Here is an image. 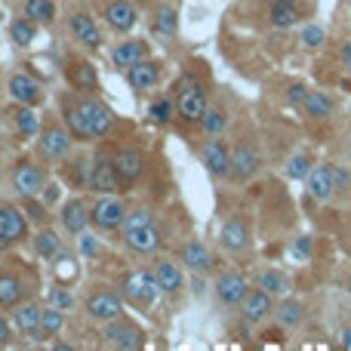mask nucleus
Instances as JSON below:
<instances>
[{
	"instance_id": "obj_1",
	"label": "nucleus",
	"mask_w": 351,
	"mask_h": 351,
	"mask_svg": "<svg viewBox=\"0 0 351 351\" xmlns=\"http://www.w3.org/2000/svg\"><path fill=\"white\" fill-rule=\"evenodd\" d=\"M173 105H176V117L185 123H197L200 114L206 111V90L204 80L194 71H185L173 86Z\"/></svg>"
},
{
	"instance_id": "obj_2",
	"label": "nucleus",
	"mask_w": 351,
	"mask_h": 351,
	"mask_svg": "<svg viewBox=\"0 0 351 351\" xmlns=\"http://www.w3.org/2000/svg\"><path fill=\"white\" fill-rule=\"evenodd\" d=\"M158 280H154V271H148V268H136V271L123 274L121 280V296L123 302H130L133 308H152L154 299H158Z\"/></svg>"
},
{
	"instance_id": "obj_3",
	"label": "nucleus",
	"mask_w": 351,
	"mask_h": 351,
	"mask_svg": "<svg viewBox=\"0 0 351 351\" xmlns=\"http://www.w3.org/2000/svg\"><path fill=\"white\" fill-rule=\"evenodd\" d=\"M262 170V152L253 139H237L234 148H228V176L234 182H250Z\"/></svg>"
},
{
	"instance_id": "obj_4",
	"label": "nucleus",
	"mask_w": 351,
	"mask_h": 351,
	"mask_svg": "<svg viewBox=\"0 0 351 351\" xmlns=\"http://www.w3.org/2000/svg\"><path fill=\"white\" fill-rule=\"evenodd\" d=\"M71 142H74V136L68 133V127H62L59 121H53V117H49L47 123H40L37 145H40V154L47 160H53V164H62V160L68 158V152H71Z\"/></svg>"
},
{
	"instance_id": "obj_5",
	"label": "nucleus",
	"mask_w": 351,
	"mask_h": 351,
	"mask_svg": "<svg viewBox=\"0 0 351 351\" xmlns=\"http://www.w3.org/2000/svg\"><path fill=\"white\" fill-rule=\"evenodd\" d=\"M102 342L111 348H123V351H136L145 346V330L136 327L127 317H114V321H105L102 327Z\"/></svg>"
},
{
	"instance_id": "obj_6",
	"label": "nucleus",
	"mask_w": 351,
	"mask_h": 351,
	"mask_svg": "<svg viewBox=\"0 0 351 351\" xmlns=\"http://www.w3.org/2000/svg\"><path fill=\"white\" fill-rule=\"evenodd\" d=\"M123 216H127V206L114 194H99V200L90 206V225L99 231H117L123 225Z\"/></svg>"
},
{
	"instance_id": "obj_7",
	"label": "nucleus",
	"mask_w": 351,
	"mask_h": 351,
	"mask_svg": "<svg viewBox=\"0 0 351 351\" xmlns=\"http://www.w3.org/2000/svg\"><path fill=\"white\" fill-rule=\"evenodd\" d=\"M86 188L96 194H117L123 191L121 179H117V170H114V160L108 158V154H96L93 158V167H90V182H86Z\"/></svg>"
},
{
	"instance_id": "obj_8",
	"label": "nucleus",
	"mask_w": 351,
	"mask_h": 351,
	"mask_svg": "<svg viewBox=\"0 0 351 351\" xmlns=\"http://www.w3.org/2000/svg\"><path fill=\"white\" fill-rule=\"evenodd\" d=\"M25 237H28V219H25L22 206L0 204V250L12 247Z\"/></svg>"
},
{
	"instance_id": "obj_9",
	"label": "nucleus",
	"mask_w": 351,
	"mask_h": 351,
	"mask_svg": "<svg viewBox=\"0 0 351 351\" xmlns=\"http://www.w3.org/2000/svg\"><path fill=\"white\" fill-rule=\"evenodd\" d=\"M160 74H164V65H160L158 59H152V56H145V59L133 62V65L127 68V84L133 86L136 93H148L160 84Z\"/></svg>"
},
{
	"instance_id": "obj_10",
	"label": "nucleus",
	"mask_w": 351,
	"mask_h": 351,
	"mask_svg": "<svg viewBox=\"0 0 351 351\" xmlns=\"http://www.w3.org/2000/svg\"><path fill=\"white\" fill-rule=\"evenodd\" d=\"M241 317L247 324H262V321H268L271 317V311H274V296L271 293H265L262 287H256V290H247V296L241 299Z\"/></svg>"
},
{
	"instance_id": "obj_11",
	"label": "nucleus",
	"mask_w": 351,
	"mask_h": 351,
	"mask_svg": "<svg viewBox=\"0 0 351 351\" xmlns=\"http://www.w3.org/2000/svg\"><path fill=\"white\" fill-rule=\"evenodd\" d=\"M43 185H47V173L31 160H22L12 170V188L19 191V197H37L43 191Z\"/></svg>"
},
{
	"instance_id": "obj_12",
	"label": "nucleus",
	"mask_w": 351,
	"mask_h": 351,
	"mask_svg": "<svg viewBox=\"0 0 351 351\" xmlns=\"http://www.w3.org/2000/svg\"><path fill=\"white\" fill-rule=\"evenodd\" d=\"M200 164L206 167L213 179H228V145L219 136H210L200 145Z\"/></svg>"
},
{
	"instance_id": "obj_13",
	"label": "nucleus",
	"mask_w": 351,
	"mask_h": 351,
	"mask_svg": "<svg viewBox=\"0 0 351 351\" xmlns=\"http://www.w3.org/2000/svg\"><path fill=\"white\" fill-rule=\"evenodd\" d=\"M86 315L102 324L114 321V317L123 315V296H117V293H111V290H96L86 299Z\"/></svg>"
},
{
	"instance_id": "obj_14",
	"label": "nucleus",
	"mask_w": 351,
	"mask_h": 351,
	"mask_svg": "<svg viewBox=\"0 0 351 351\" xmlns=\"http://www.w3.org/2000/svg\"><path fill=\"white\" fill-rule=\"evenodd\" d=\"M102 16L111 31L127 34V31H133L136 22H139V6H136L133 0H111V3H105Z\"/></svg>"
},
{
	"instance_id": "obj_15",
	"label": "nucleus",
	"mask_w": 351,
	"mask_h": 351,
	"mask_svg": "<svg viewBox=\"0 0 351 351\" xmlns=\"http://www.w3.org/2000/svg\"><path fill=\"white\" fill-rule=\"evenodd\" d=\"M213 290H216V299L225 305V308H237V305H241V299L247 296L250 287H247V278H243V274L222 271L216 278V287H213Z\"/></svg>"
},
{
	"instance_id": "obj_16",
	"label": "nucleus",
	"mask_w": 351,
	"mask_h": 351,
	"mask_svg": "<svg viewBox=\"0 0 351 351\" xmlns=\"http://www.w3.org/2000/svg\"><path fill=\"white\" fill-rule=\"evenodd\" d=\"M6 90H10V99L12 102H19V105H40L43 102V86L37 84L31 74H22V71H16V74H10V80H6Z\"/></svg>"
},
{
	"instance_id": "obj_17",
	"label": "nucleus",
	"mask_w": 351,
	"mask_h": 351,
	"mask_svg": "<svg viewBox=\"0 0 351 351\" xmlns=\"http://www.w3.org/2000/svg\"><path fill=\"white\" fill-rule=\"evenodd\" d=\"M68 31H71L74 40L84 43L86 49L102 47V31H99V25L93 22V16H86L84 10H74L71 16H68Z\"/></svg>"
},
{
	"instance_id": "obj_18",
	"label": "nucleus",
	"mask_w": 351,
	"mask_h": 351,
	"mask_svg": "<svg viewBox=\"0 0 351 351\" xmlns=\"http://www.w3.org/2000/svg\"><path fill=\"white\" fill-rule=\"evenodd\" d=\"M62 114H65V127H68V133H71L74 139L77 142H93L84 99H65V102H62Z\"/></svg>"
},
{
	"instance_id": "obj_19",
	"label": "nucleus",
	"mask_w": 351,
	"mask_h": 351,
	"mask_svg": "<svg viewBox=\"0 0 351 351\" xmlns=\"http://www.w3.org/2000/svg\"><path fill=\"white\" fill-rule=\"evenodd\" d=\"M219 243H222V250H228V253H243V250L250 247V225L243 216H231L225 219L222 231H219Z\"/></svg>"
},
{
	"instance_id": "obj_20",
	"label": "nucleus",
	"mask_w": 351,
	"mask_h": 351,
	"mask_svg": "<svg viewBox=\"0 0 351 351\" xmlns=\"http://www.w3.org/2000/svg\"><path fill=\"white\" fill-rule=\"evenodd\" d=\"M111 160H114L121 185H133L142 176V170H145V158H142V152H136V148H117Z\"/></svg>"
},
{
	"instance_id": "obj_21",
	"label": "nucleus",
	"mask_w": 351,
	"mask_h": 351,
	"mask_svg": "<svg viewBox=\"0 0 351 351\" xmlns=\"http://www.w3.org/2000/svg\"><path fill=\"white\" fill-rule=\"evenodd\" d=\"M305 19L299 0H268V25L271 28H293Z\"/></svg>"
},
{
	"instance_id": "obj_22",
	"label": "nucleus",
	"mask_w": 351,
	"mask_h": 351,
	"mask_svg": "<svg viewBox=\"0 0 351 351\" xmlns=\"http://www.w3.org/2000/svg\"><path fill=\"white\" fill-rule=\"evenodd\" d=\"M84 108H86V121H90L93 139H105V136L111 133V127H114V111L105 102H99V99H84Z\"/></svg>"
},
{
	"instance_id": "obj_23",
	"label": "nucleus",
	"mask_w": 351,
	"mask_h": 351,
	"mask_svg": "<svg viewBox=\"0 0 351 351\" xmlns=\"http://www.w3.org/2000/svg\"><path fill=\"white\" fill-rule=\"evenodd\" d=\"M62 228L71 231V234H80L86 231V222H90V206H86L84 197H71L62 204Z\"/></svg>"
},
{
	"instance_id": "obj_24",
	"label": "nucleus",
	"mask_w": 351,
	"mask_h": 351,
	"mask_svg": "<svg viewBox=\"0 0 351 351\" xmlns=\"http://www.w3.org/2000/svg\"><path fill=\"white\" fill-rule=\"evenodd\" d=\"M305 191H308L311 200H317V204H327V200H333V182H330V170L327 164H317L311 167V173L305 176Z\"/></svg>"
},
{
	"instance_id": "obj_25",
	"label": "nucleus",
	"mask_w": 351,
	"mask_h": 351,
	"mask_svg": "<svg viewBox=\"0 0 351 351\" xmlns=\"http://www.w3.org/2000/svg\"><path fill=\"white\" fill-rule=\"evenodd\" d=\"M123 247L133 253H154L160 247V234L154 225H142V228H127L123 231Z\"/></svg>"
},
{
	"instance_id": "obj_26",
	"label": "nucleus",
	"mask_w": 351,
	"mask_h": 351,
	"mask_svg": "<svg viewBox=\"0 0 351 351\" xmlns=\"http://www.w3.org/2000/svg\"><path fill=\"white\" fill-rule=\"evenodd\" d=\"M154 280H158V290L167 293V296H176L185 287V274H182V268L173 259H160L154 265Z\"/></svg>"
},
{
	"instance_id": "obj_27",
	"label": "nucleus",
	"mask_w": 351,
	"mask_h": 351,
	"mask_svg": "<svg viewBox=\"0 0 351 351\" xmlns=\"http://www.w3.org/2000/svg\"><path fill=\"white\" fill-rule=\"evenodd\" d=\"M68 80H71L74 90H84V93H96L99 90L96 65L86 62V59H71L68 62Z\"/></svg>"
},
{
	"instance_id": "obj_28",
	"label": "nucleus",
	"mask_w": 351,
	"mask_h": 351,
	"mask_svg": "<svg viewBox=\"0 0 351 351\" xmlns=\"http://www.w3.org/2000/svg\"><path fill=\"white\" fill-rule=\"evenodd\" d=\"M148 53H152V49H148V40H139V37H136V40H123L111 49V65L121 68V71H127L133 62L145 59Z\"/></svg>"
},
{
	"instance_id": "obj_29",
	"label": "nucleus",
	"mask_w": 351,
	"mask_h": 351,
	"mask_svg": "<svg viewBox=\"0 0 351 351\" xmlns=\"http://www.w3.org/2000/svg\"><path fill=\"white\" fill-rule=\"evenodd\" d=\"M12 123H16L19 139H25V142L37 139V133H40V114H37L34 105H19L16 102V108H12Z\"/></svg>"
},
{
	"instance_id": "obj_30",
	"label": "nucleus",
	"mask_w": 351,
	"mask_h": 351,
	"mask_svg": "<svg viewBox=\"0 0 351 351\" xmlns=\"http://www.w3.org/2000/svg\"><path fill=\"white\" fill-rule=\"evenodd\" d=\"M299 108L305 111V117H308V121H327V117L336 111V102H333V96H330V93L311 90L308 96H305V102L299 105Z\"/></svg>"
},
{
	"instance_id": "obj_31",
	"label": "nucleus",
	"mask_w": 351,
	"mask_h": 351,
	"mask_svg": "<svg viewBox=\"0 0 351 351\" xmlns=\"http://www.w3.org/2000/svg\"><path fill=\"white\" fill-rule=\"evenodd\" d=\"M152 31L160 37V40H173L176 31H179V12H176V6H170V3L154 6Z\"/></svg>"
},
{
	"instance_id": "obj_32",
	"label": "nucleus",
	"mask_w": 351,
	"mask_h": 351,
	"mask_svg": "<svg viewBox=\"0 0 351 351\" xmlns=\"http://www.w3.org/2000/svg\"><path fill=\"white\" fill-rule=\"evenodd\" d=\"M182 262H185L188 271L204 274V271H210L213 268V253L200 241H188L185 247H182Z\"/></svg>"
},
{
	"instance_id": "obj_33",
	"label": "nucleus",
	"mask_w": 351,
	"mask_h": 351,
	"mask_svg": "<svg viewBox=\"0 0 351 351\" xmlns=\"http://www.w3.org/2000/svg\"><path fill=\"white\" fill-rule=\"evenodd\" d=\"M256 287H262V290L271 293V296H287V293H290V278H287L284 271H278V268H262V271L256 274Z\"/></svg>"
},
{
	"instance_id": "obj_34",
	"label": "nucleus",
	"mask_w": 351,
	"mask_h": 351,
	"mask_svg": "<svg viewBox=\"0 0 351 351\" xmlns=\"http://www.w3.org/2000/svg\"><path fill=\"white\" fill-rule=\"evenodd\" d=\"M271 317H274V321H278L284 330H290V327H299V324H302L305 308H302V302H296V299H284L280 305H274Z\"/></svg>"
},
{
	"instance_id": "obj_35",
	"label": "nucleus",
	"mask_w": 351,
	"mask_h": 351,
	"mask_svg": "<svg viewBox=\"0 0 351 351\" xmlns=\"http://www.w3.org/2000/svg\"><path fill=\"white\" fill-rule=\"evenodd\" d=\"M22 302V280L10 271H0V308H16Z\"/></svg>"
},
{
	"instance_id": "obj_36",
	"label": "nucleus",
	"mask_w": 351,
	"mask_h": 351,
	"mask_svg": "<svg viewBox=\"0 0 351 351\" xmlns=\"http://www.w3.org/2000/svg\"><path fill=\"white\" fill-rule=\"evenodd\" d=\"M22 16L31 19L34 25H49L56 19V3L53 0H25Z\"/></svg>"
},
{
	"instance_id": "obj_37",
	"label": "nucleus",
	"mask_w": 351,
	"mask_h": 351,
	"mask_svg": "<svg viewBox=\"0 0 351 351\" xmlns=\"http://www.w3.org/2000/svg\"><path fill=\"white\" fill-rule=\"evenodd\" d=\"M40 315H43V308L37 302H19L16 308H12V324H16L19 333H25V330L40 324Z\"/></svg>"
},
{
	"instance_id": "obj_38",
	"label": "nucleus",
	"mask_w": 351,
	"mask_h": 351,
	"mask_svg": "<svg viewBox=\"0 0 351 351\" xmlns=\"http://www.w3.org/2000/svg\"><path fill=\"white\" fill-rule=\"evenodd\" d=\"M59 247H62V237L56 234L53 228H40L37 231V237H34V253H37V259H53L56 253H59Z\"/></svg>"
},
{
	"instance_id": "obj_39",
	"label": "nucleus",
	"mask_w": 351,
	"mask_h": 351,
	"mask_svg": "<svg viewBox=\"0 0 351 351\" xmlns=\"http://www.w3.org/2000/svg\"><path fill=\"white\" fill-rule=\"evenodd\" d=\"M10 40L16 43V47H31V43L37 40V25L31 22V19H12L10 22Z\"/></svg>"
},
{
	"instance_id": "obj_40",
	"label": "nucleus",
	"mask_w": 351,
	"mask_h": 351,
	"mask_svg": "<svg viewBox=\"0 0 351 351\" xmlns=\"http://www.w3.org/2000/svg\"><path fill=\"white\" fill-rule=\"evenodd\" d=\"M225 123H228V114H225V108H216V105H206V111L200 114L197 127L204 130L206 136H219L225 130Z\"/></svg>"
},
{
	"instance_id": "obj_41",
	"label": "nucleus",
	"mask_w": 351,
	"mask_h": 351,
	"mask_svg": "<svg viewBox=\"0 0 351 351\" xmlns=\"http://www.w3.org/2000/svg\"><path fill=\"white\" fill-rule=\"evenodd\" d=\"M53 271H56V278H59L62 284H68V280L77 278V262H74V256L68 253V250L59 247V253L53 256Z\"/></svg>"
},
{
	"instance_id": "obj_42",
	"label": "nucleus",
	"mask_w": 351,
	"mask_h": 351,
	"mask_svg": "<svg viewBox=\"0 0 351 351\" xmlns=\"http://www.w3.org/2000/svg\"><path fill=\"white\" fill-rule=\"evenodd\" d=\"M173 114H176V105H173V99H170V96L154 99V102L148 105V121L158 123V127H167V123L173 121Z\"/></svg>"
},
{
	"instance_id": "obj_43",
	"label": "nucleus",
	"mask_w": 351,
	"mask_h": 351,
	"mask_svg": "<svg viewBox=\"0 0 351 351\" xmlns=\"http://www.w3.org/2000/svg\"><path fill=\"white\" fill-rule=\"evenodd\" d=\"M40 327H43V333H47L49 339H53V336H59L62 327H65V311L47 305V308H43V315H40Z\"/></svg>"
},
{
	"instance_id": "obj_44",
	"label": "nucleus",
	"mask_w": 351,
	"mask_h": 351,
	"mask_svg": "<svg viewBox=\"0 0 351 351\" xmlns=\"http://www.w3.org/2000/svg\"><path fill=\"white\" fill-rule=\"evenodd\" d=\"M311 167H315V158H311L308 152H302L284 167V173H287V179H305V176L311 173Z\"/></svg>"
},
{
	"instance_id": "obj_45",
	"label": "nucleus",
	"mask_w": 351,
	"mask_h": 351,
	"mask_svg": "<svg viewBox=\"0 0 351 351\" xmlns=\"http://www.w3.org/2000/svg\"><path fill=\"white\" fill-rule=\"evenodd\" d=\"M299 40H302L305 49H321L324 40H327V34H324L321 25L308 22V25H302V31H299Z\"/></svg>"
},
{
	"instance_id": "obj_46",
	"label": "nucleus",
	"mask_w": 351,
	"mask_h": 351,
	"mask_svg": "<svg viewBox=\"0 0 351 351\" xmlns=\"http://www.w3.org/2000/svg\"><path fill=\"white\" fill-rule=\"evenodd\" d=\"M47 305L68 311V308L74 305V296L68 293V287H65V284H62V287H49V290H47Z\"/></svg>"
},
{
	"instance_id": "obj_47",
	"label": "nucleus",
	"mask_w": 351,
	"mask_h": 351,
	"mask_svg": "<svg viewBox=\"0 0 351 351\" xmlns=\"http://www.w3.org/2000/svg\"><path fill=\"white\" fill-rule=\"evenodd\" d=\"M142 225H154V213H152V210H145V206H142V210H133V213L127 210L121 231H127V228H142Z\"/></svg>"
},
{
	"instance_id": "obj_48",
	"label": "nucleus",
	"mask_w": 351,
	"mask_h": 351,
	"mask_svg": "<svg viewBox=\"0 0 351 351\" xmlns=\"http://www.w3.org/2000/svg\"><path fill=\"white\" fill-rule=\"evenodd\" d=\"M311 93V86L308 84H302V80H293V84H287V90H284V99H287V105H302L305 102V96Z\"/></svg>"
},
{
	"instance_id": "obj_49",
	"label": "nucleus",
	"mask_w": 351,
	"mask_h": 351,
	"mask_svg": "<svg viewBox=\"0 0 351 351\" xmlns=\"http://www.w3.org/2000/svg\"><path fill=\"white\" fill-rule=\"evenodd\" d=\"M22 210L28 213V219L34 225H47V219H49L47 216V206L37 204V197H22Z\"/></svg>"
},
{
	"instance_id": "obj_50",
	"label": "nucleus",
	"mask_w": 351,
	"mask_h": 351,
	"mask_svg": "<svg viewBox=\"0 0 351 351\" xmlns=\"http://www.w3.org/2000/svg\"><path fill=\"white\" fill-rule=\"evenodd\" d=\"M327 170H330V182H333V191H348L351 188V173L346 170V167L327 164Z\"/></svg>"
},
{
	"instance_id": "obj_51",
	"label": "nucleus",
	"mask_w": 351,
	"mask_h": 351,
	"mask_svg": "<svg viewBox=\"0 0 351 351\" xmlns=\"http://www.w3.org/2000/svg\"><path fill=\"white\" fill-rule=\"evenodd\" d=\"M90 167H93V160L90 158H77L74 160V185L77 188H86V182H90Z\"/></svg>"
},
{
	"instance_id": "obj_52",
	"label": "nucleus",
	"mask_w": 351,
	"mask_h": 351,
	"mask_svg": "<svg viewBox=\"0 0 351 351\" xmlns=\"http://www.w3.org/2000/svg\"><path fill=\"white\" fill-rule=\"evenodd\" d=\"M311 253H315V241H311L308 234L296 237V243H293V256H296L299 262H305V259H311Z\"/></svg>"
},
{
	"instance_id": "obj_53",
	"label": "nucleus",
	"mask_w": 351,
	"mask_h": 351,
	"mask_svg": "<svg viewBox=\"0 0 351 351\" xmlns=\"http://www.w3.org/2000/svg\"><path fill=\"white\" fill-rule=\"evenodd\" d=\"M80 253L86 256V259H93V256L99 253V243L93 234H86V231H80Z\"/></svg>"
},
{
	"instance_id": "obj_54",
	"label": "nucleus",
	"mask_w": 351,
	"mask_h": 351,
	"mask_svg": "<svg viewBox=\"0 0 351 351\" xmlns=\"http://www.w3.org/2000/svg\"><path fill=\"white\" fill-rule=\"evenodd\" d=\"M339 62H342V68H346V71H351V40H346L339 47Z\"/></svg>"
},
{
	"instance_id": "obj_55",
	"label": "nucleus",
	"mask_w": 351,
	"mask_h": 351,
	"mask_svg": "<svg viewBox=\"0 0 351 351\" xmlns=\"http://www.w3.org/2000/svg\"><path fill=\"white\" fill-rule=\"evenodd\" d=\"M43 200H47V204H56V200H59V185L47 182V185H43Z\"/></svg>"
},
{
	"instance_id": "obj_56",
	"label": "nucleus",
	"mask_w": 351,
	"mask_h": 351,
	"mask_svg": "<svg viewBox=\"0 0 351 351\" xmlns=\"http://www.w3.org/2000/svg\"><path fill=\"white\" fill-rule=\"evenodd\" d=\"M10 339H12V330H10V324H6L3 317H0V346H6Z\"/></svg>"
},
{
	"instance_id": "obj_57",
	"label": "nucleus",
	"mask_w": 351,
	"mask_h": 351,
	"mask_svg": "<svg viewBox=\"0 0 351 351\" xmlns=\"http://www.w3.org/2000/svg\"><path fill=\"white\" fill-rule=\"evenodd\" d=\"M339 346L351 351V327H346V330H342V333H339Z\"/></svg>"
},
{
	"instance_id": "obj_58",
	"label": "nucleus",
	"mask_w": 351,
	"mask_h": 351,
	"mask_svg": "<svg viewBox=\"0 0 351 351\" xmlns=\"http://www.w3.org/2000/svg\"><path fill=\"white\" fill-rule=\"evenodd\" d=\"M346 287H348V293H351V278H348V280H346Z\"/></svg>"
},
{
	"instance_id": "obj_59",
	"label": "nucleus",
	"mask_w": 351,
	"mask_h": 351,
	"mask_svg": "<svg viewBox=\"0 0 351 351\" xmlns=\"http://www.w3.org/2000/svg\"><path fill=\"white\" fill-rule=\"evenodd\" d=\"M348 256H351V234H348Z\"/></svg>"
},
{
	"instance_id": "obj_60",
	"label": "nucleus",
	"mask_w": 351,
	"mask_h": 351,
	"mask_svg": "<svg viewBox=\"0 0 351 351\" xmlns=\"http://www.w3.org/2000/svg\"><path fill=\"white\" fill-rule=\"evenodd\" d=\"M348 152H351V142H348Z\"/></svg>"
}]
</instances>
